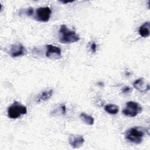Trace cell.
<instances>
[{"label":"cell","instance_id":"6da1fadb","mask_svg":"<svg viewBox=\"0 0 150 150\" xmlns=\"http://www.w3.org/2000/svg\"><path fill=\"white\" fill-rule=\"evenodd\" d=\"M59 42L64 44L73 43L78 42L80 38L76 32L68 28V27L62 24L59 30Z\"/></svg>","mask_w":150,"mask_h":150},{"label":"cell","instance_id":"7a4b0ae2","mask_svg":"<svg viewBox=\"0 0 150 150\" xmlns=\"http://www.w3.org/2000/svg\"><path fill=\"white\" fill-rule=\"evenodd\" d=\"M147 131L141 127L137 126L128 129L124 135L125 139L128 142L135 144H140L144 139V137Z\"/></svg>","mask_w":150,"mask_h":150},{"label":"cell","instance_id":"3957f363","mask_svg":"<svg viewBox=\"0 0 150 150\" xmlns=\"http://www.w3.org/2000/svg\"><path fill=\"white\" fill-rule=\"evenodd\" d=\"M27 113V108L25 105L18 101H14L11 105L8 107V117L11 119H16L21 115Z\"/></svg>","mask_w":150,"mask_h":150},{"label":"cell","instance_id":"277c9868","mask_svg":"<svg viewBox=\"0 0 150 150\" xmlns=\"http://www.w3.org/2000/svg\"><path fill=\"white\" fill-rule=\"evenodd\" d=\"M142 111V106L137 102L129 101L126 103V105L122 110V114L127 117H134Z\"/></svg>","mask_w":150,"mask_h":150},{"label":"cell","instance_id":"5b68a950","mask_svg":"<svg viewBox=\"0 0 150 150\" xmlns=\"http://www.w3.org/2000/svg\"><path fill=\"white\" fill-rule=\"evenodd\" d=\"M52 15V10L49 6L40 7L35 13L34 19L39 22H47L49 21Z\"/></svg>","mask_w":150,"mask_h":150},{"label":"cell","instance_id":"8992f818","mask_svg":"<svg viewBox=\"0 0 150 150\" xmlns=\"http://www.w3.org/2000/svg\"><path fill=\"white\" fill-rule=\"evenodd\" d=\"M46 56L50 59H59L62 57L61 49L53 45H47L46 46Z\"/></svg>","mask_w":150,"mask_h":150},{"label":"cell","instance_id":"52a82bcc","mask_svg":"<svg viewBox=\"0 0 150 150\" xmlns=\"http://www.w3.org/2000/svg\"><path fill=\"white\" fill-rule=\"evenodd\" d=\"M27 53V50L25 46L21 43L13 44L9 50V54L12 57H18L24 56Z\"/></svg>","mask_w":150,"mask_h":150},{"label":"cell","instance_id":"ba28073f","mask_svg":"<svg viewBox=\"0 0 150 150\" xmlns=\"http://www.w3.org/2000/svg\"><path fill=\"white\" fill-rule=\"evenodd\" d=\"M84 138L80 135H71L68 137V142L73 148H79L83 145L84 142Z\"/></svg>","mask_w":150,"mask_h":150},{"label":"cell","instance_id":"9c48e42d","mask_svg":"<svg viewBox=\"0 0 150 150\" xmlns=\"http://www.w3.org/2000/svg\"><path fill=\"white\" fill-rule=\"evenodd\" d=\"M134 87L141 93L146 92L149 90V83L145 81L143 78H139L134 81L132 84Z\"/></svg>","mask_w":150,"mask_h":150},{"label":"cell","instance_id":"30bf717a","mask_svg":"<svg viewBox=\"0 0 150 150\" xmlns=\"http://www.w3.org/2000/svg\"><path fill=\"white\" fill-rule=\"evenodd\" d=\"M139 35L143 38H147L150 35V22L149 21L144 22L139 26L138 29Z\"/></svg>","mask_w":150,"mask_h":150},{"label":"cell","instance_id":"8fae6325","mask_svg":"<svg viewBox=\"0 0 150 150\" xmlns=\"http://www.w3.org/2000/svg\"><path fill=\"white\" fill-rule=\"evenodd\" d=\"M53 94V90L49 89L47 90H44L41 92L36 97V101L40 103L41 101H45L49 100Z\"/></svg>","mask_w":150,"mask_h":150},{"label":"cell","instance_id":"7c38bea8","mask_svg":"<svg viewBox=\"0 0 150 150\" xmlns=\"http://www.w3.org/2000/svg\"><path fill=\"white\" fill-rule=\"evenodd\" d=\"M80 119L81 120V121L86 124H87L88 125H92L94 124V119L91 115H90L86 112H83L80 114Z\"/></svg>","mask_w":150,"mask_h":150},{"label":"cell","instance_id":"4fadbf2b","mask_svg":"<svg viewBox=\"0 0 150 150\" xmlns=\"http://www.w3.org/2000/svg\"><path fill=\"white\" fill-rule=\"evenodd\" d=\"M104 110L108 114L114 115L118 113L119 111V107L114 104H109L105 105Z\"/></svg>","mask_w":150,"mask_h":150},{"label":"cell","instance_id":"5bb4252c","mask_svg":"<svg viewBox=\"0 0 150 150\" xmlns=\"http://www.w3.org/2000/svg\"><path fill=\"white\" fill-rule=\"evenodd\" d=\"M33 13H34V10H33V8L32 7H29V8L25 9L24 13L26 14L28 16H32L33 14Z\"/></svg>","mask_w":150,"mask_h":150},{"label":"cell","instance_id":"9a60e30c","mask_svg":"<svg viewBox=\"0 0 150 150\" xmlns=\"http://www.w3.org/2000/svg\"><path fill=\"white\" fill-rule=\"evenodd\" d=\"M131 91V88L128 86H125L122 88V92L125 94L129 93Z\"/></svg>","mask_w":150,"mask_h":150},{"label":"cell","instance_id":"2e32d148","mask_svg":"<svg viewBox=\"0 0 150 150\" xmlns=\"http://www.w3.org/2000/svg\"><path fill=\"white\" fill-rule=\"evenodd\" d=\"M90 49L92 51L93 53H95L96 52V49H97V45L96 44V43L93 42L91 43V46H90Z\"/></svg>","mask_w":150,"mask_h":150},{"label":"cell","instance_id":"e0dca14e","mask_svg":"<svg viewBox=\"0 0 150 150\" xmlns=\"http://www.w3.org/2000/svg\"><path fill=\"white\" fill-rule=\"evenodd\" d=\"M73 1H60V2L63 3V4H67V3H71L73 2Z\"/></svg>","mask_w":150,"mask_h":150}]
</instances>
